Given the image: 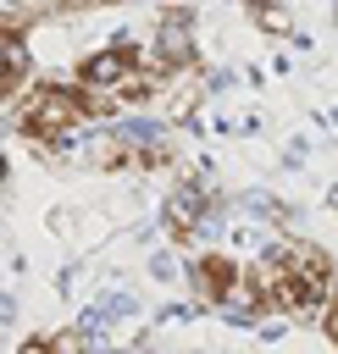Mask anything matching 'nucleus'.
Masks as SVG:
<instances>
[{
  "label": "nucleus",
  "instance_id": "f257e3e1",
  "mask_svg": "<svg viewBox=\"0 0 338 354\" xmlns=\"http://www.w3.org/2000/svg\"><path fill=\"white\" fill-rule=\"evenodd\" d=\"M89 111H83V88H61V83H39L33 94H22L17 100V127L33 138V144H55V138H66L78 122H83Z\"/></svg>",
  "mask_w": 338,
  "mask_h": 354
},
{
  "label": "nucleus",
  "instance_id": "f03ea898",
  "mask_svg": "<svg viewBox=\"0 0 338 354\" xmlns=\"http://www.w3.org/2000/svg\"><path fill=\"white\" fill-rule=\"evenodd\" d=\"M144 66H155V72H166V77L194 72V22H188V11H166V17H161Z\"/></svg>",
  "mask_w": 338,
  "mask_h": 354
},
{
  "label": "nucleus",
  "instance_id": "7ed1b4c3",
  "mask_svg": "<svg viewBox=\"0 0 338 354\" xmlns=\"http://www.w3.org/2000/svg\"><path fill=\"white\" fill-rule=\"evenodd\" d=\"M188 282H194L199 304H227V299H233V293L244 288V266H238L233 254L211 249V254H199V260L188 266Z\"/></svg>",
  "mask_w": 338,
  "mask_h": 354
},
{
  "label": "nucleus",
  "instance_id": "20e7f679",
  "mask_svg": "<svg viewBox=\"0 0 338 354\" xmlns=\"http://www.w3.org/2000/svg\"><path fill=\"white\" fill-rule=\"evenodd\" d=\"M139 66H144V61L133 55V44H111V50H94V55H83L78 77H83L89 88H122V83H127Z\"/></svg>",
  "mask_w": 338,
  "mask_h": 354
},
{
  "label": "nucleus",
  "instance_id": "39448f33",
  "mask_svg": "<svg viewBox=\"0 0 338 354\" xmlns=\"http://www.w3.org/2000/svg\"><path fill=\"white\" fill-rule=\"evenodd\" d=\"M205 205H211V188H205L199 177H177V188H172V199H166V227H172L177 238H188V232L199 227Z\"/></svg>",
  "mask_w": 338,
  "mask_h": 354
},
{
  "label": "nucleus",
  "instance_id": "423d86ee",
  "mask_svg": "<svg viewBox=\"0 0 338 354\" xmlns=\"http://www.w3.org/2000/svg\"><path fill=\"white\" fill-rule=\"evenodd\" d=\"M0 50H6V100L17 105V100L28 94V66H33V61H28V44H22L17 28H6V44H0Z\"/></svg>",
  "mask_w": 338,
  "mask_h": 354
},
{
  "label": "nucleus",
  "instance_id": "0eeeda50",
  "mask_svg": "<svg viewBox=\"0 0 338 354\" xmlns=\"http://www.w3.org/2000/svg\"><path fill=\"white\" fill-rule=\"evenodd\" d=\"M255 28L260 33H288L294 17H288V6H255Z\"/></svg>",
  "mask_w": 338,
  "mask_h": 354
},
{
  "label": "nucleus",
  "instance_id": "6e6552de",
  "mask_svg": "<svg viewBox=\"0 0 338 354\" xmlns=\"http://www.w3.org/2000/svg\"><path fill=\"white\" fill-rule=\"evenodd\" d=\"M17 354H61V343H55V337H44V332H39V337H28V343H22V348H17Z\"/></svg>",
  "mask_w": 338,
  "mask_h": 354
},
{
  "label": "nucleus",
  "instance_id": "1a4fd4ad",
  "mask_svg": "<svg viewBox=\"0 0 338 354\" xmlns=\"http://www.w3.org/2000/svg\"><path fill=\"white\" fill-rule=\"evenodd\" d=\"M83 6H111V0H44V11H83Z\"/></svg>",
  "mask_w": 338,
  "mask_h": 354
},
{
  "label": "nucleus",
  "instance_id": "9d476101",
  "mask_svg": "<svg viewBox=\"0 0 338 354\" xmlns=\"http://www.w3.org/2000/svg\"><path fill=\"white\" fill-rule=\"evenodd\" d=\"M260 6H283V0H260Z\"/></svg>",
  "mask_w": 338,
  "mask_h": 354
}]
</instances>
